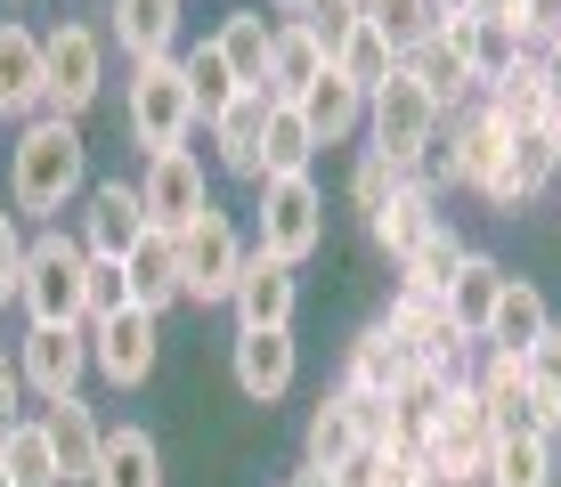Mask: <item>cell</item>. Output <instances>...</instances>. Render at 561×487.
I'll use <instances>...</instances> for the list:
<instances>
[{
  "label": "cell",
  "instance_id": "obj_38",
  "mask_svg": "<svg viewBox=\"0 0 561 487\" xmlns=\"http://www.w3.org/2000/svg\"><path fill=\"white\" fill-rule=\"evenodd\" d=\"M309 154H318V139H309L301 106H268V130H261V171L277 179V171H309Z\"/></svg>",
  "mask_w": 561,
  "mask_h": 487
},
{
  "label": "cell",
  "instance_id": "obj_48",
  "mask_svg": "<svg viewBox=\"0 0 561 487\" xmlns=\"http://www.w3.org/2000/svg\"><path fill=\"white\" fill-rule=\"evenodd\" d=\"M375 479H382V455H375V447H358V455L334 472V487H375Z\"/></svg>",
  "mask_w": 561,
  "mask_h": 487
},
{
  "label": "cell",
  "instance_id": "obj_9",
  "mask_svg": "<svg viewBox=\"0 0 561 487\" xmlns=\"http://www.w3.org/2000/svg\"><path fill=\"white\" fill-rule=\"evenodd\" d=\"M16 374H25L33 398H73L90 374V325H25V341H16Z\"/></svg>",
  "mask_w": 561,
  "mask_h": 487
},
{
  "label": "cell",
  "instance_id": "obj_46",
  "mask_svg": "<svg viewBox=\"0 0 561 487\" xmlns=\"http://www.w3.org/2000/svg\"><path fill=\"white\" fill-rule=\"evenodd\" d=\"M375 487H432V463H423V447H399V455H382V479Z\"/></svg>",
  "mask_w": 561,
  "mask_h": 487
},
{
  "label": "cell",
  "instance_id": "obj_10",
  "mask_svg": "<svg viewBox=\"0 0 561 487\" xmlns=\"http://www.w3.org/2000/svg\"><path fill=\"white\" fill-rule=\"evenodd\" d=\"M139 204H147V228H163V236L196 228V211H211V179H204V163H196L187 147H171V154H147Z\"/></svg>",
  "mask_w": 561,
  "mask_h": 487
},
{
  "label": "cell",
  "instance_id": "obj_2",
  "mask_svg": "<svg viewBox=\"0 0 561 487\" xmlns=\"http://www.w3.org/2000/svg\"><path fill=\"white\" fill-rule=\"evenodd\" d=\"M82 285H90V252L66 228L25 236V277H16V309L25 325H82Z\"/></svg>",
  "mask_w": 561,
  "mask_h": 487
},
{
  "label": "cell",
  "instance_id": "obj_52",
  "mask_svg": "<svg viewBox=\"0 0 561 487\" xmlns=\"http://www.w3.org/2000/svg\"><path fill=\"white\" fill-rule=\"evenodd\" d=\"M294 487H334V472H309V463H301V472H294Z\"/></svg>",
  "mask_w": 561,
  "mask_h": 487
},
{
  "label": "cell",
  "instance_id": "obj_27",
  "mask_svg": "<svg viewBox=\"0 0 561 487\" xmlns=\"http://www.w3.org/2000/svg\"><path fill=\"white\" fill-rule=\"evenodd\" d=\"M268 42H277V25H261V9H237L220 33H211V49L228 57L237 90H268Z\"/></svg>",
  "mask_w": 561,
  "mask_h": 487
},
{
  "label": "cell",
  "instance_id": "obj_43",
  "mask_svg": "<svg viewBox=\"0 0 561 487\" xmlns=\"http://www.w3.org/2000/svg\"><path fill=\"white\" fill-rule=\"evenodd\" d=\"M520 366H529V390L561 415V325H546V334L529 341V358H520Z\"/></svg>",
  "mask_w": 561,
  "mask_h": 487
},
{
  "label": "cell",
  "instance_id": "obj_39",
  "mask_svg": "<svg viewBox=\"0 0 561 487\" xmlns=\"http://www.w3.org/2000/svg\"><path fill=\"white\" fill-rule=\"evenodd\" d=\"M180 73H187V97H196V123H211V114L237 97V73H228V57L211 49V42H196L180 57Z\"/></svg>",
  "mask_w": 561,
  "mask_h": 487
},
{
  "label": "cell",
  "instance_id": "obj_1",
  "mask_svg": "<svg viewBox=\"0 0 561 487\" xmlns=\"http://www.w3.org/2000/svg\"><path fill=\"white\" fill-rule=\"evenodd\" d=\"M82 171H90V147L73 123H57V114H33L25 130H16V163H9V195L25 220H57V211L82 195Z\"/></svg>",
  "mask_w": 561,
  "mask_h": 487
},
{
  "label": "cell",
  "instance_id": "obj_42",
  "mask_svg": "<svg viewBox=\"0 0 561 487\" xmlns=\"http://www.w3.org/2000/svg\"><path fill=\"white\" fill-rule=\"evenodd\" d=\"M301 25H309V42L325 49V66H334V57H342V42L358 33V0H318V9H309Z\"/></svg>",
  "mask_w": 561,
  "mask_h": 487
},
{
  "label": "cell",
  "instance_id": "obj_25",
  "mask_svg": "<svg viewBox=\"0 0 561 487\" xmlns=\"http://www.w3.org/2000/svg\"><path fill=\"white\" fill-rule=\"evenodd\" d=\"M553 179V147H546V130H513V147H505V171L489 179V204L496 211H520V204H537Z\"/></svg>",
  "mask_w": 561,
  "mask_h": 487
},
{
  "label": "cell",
  "instance_id": "obj_24",
  "mask_svg": "<svg viewBox=\"0 0 561 487\" xmlns=\"http://www.w3.org/2000/svg\"><path fill=\"white\" fill-rule=\"evenodd\" d=\"M114 42H123L130 66L171 57L180 49V0H114Z\"/></svg>",
  "mask_w": 561,
  "mask_h": 487
},
{
  "label": "cell",
  "instance_id": "obj_4",
  "mask_svg": "<svg viewBox=\"0 0 561 487\" xmlns=\"http://www.w3.org/2000/svg\"><path fill=\"white\" fill-rule=\"evenodd\" d=\"M99 90H106V49H99V33H90L82 16H66L57 33H42V114L82 123V114L99 106Z\"/></svg>",
  "mask_w": 561,
  "mask_h": 487
},
{
  "label": "cell",
  "instance_id": "obj_20",
  "mask_svg": "<svg viewBox=\"0 0 561 487\" xmlns=\"http://www.w3.org/2000/svg\"><path fill=\"white\" fill-rule=\"evenodd\" d=\"M553 325V309H546V292H537L529 277H505L496 285V309H489V325H480V341L489 349H513V358H529V341Z\"/></svg>",
  "mask_w": 561,
  "mask_h": 487
},
{
  "label": "cell",
  "instance_id": "obj_51",
  "mask_svg": "<svg viewBox=\"0 0 561 487\" xmlns=\"http://www.w3.org/2000/svg\"><path fill=\"white\" fill-rule=\"evenodd\" d=\"M480 0H432V16H472Z\"/></svg>",
  "mask_w": 561,
  "mask_h": 487
},
{
  "label": "cell",
  "instance_id": "obj_14",
  "mask_svg": "<svg viewBox=\"0 0 561 487\" xmlns=\"http://www.w3.org/2000/svg\"><path fill=\"white\" fill-rule=\"evenodd\" d=\"M139 236H147L139 187H123V179L90 187V204H82V252H90V260H130V244H139Z\"/></svg>",
  "mask_w": 561,
  "mask_h": 487
},
{
  "label": "cell",
  "instance_id": "obj_50",
  "mask_svg": "<svg viewBox=\"0 0 561 487\" xmlns=\"http://www.w3.org/2000/svg\"><path fill=\"white\" fill-rule=\"evenodd\" d=\"M546 147H553V171H561V106L546 114Z\"/></svg>",
  "mask_w": 561,
  "mask_h": 487
},
{
  "label": "cell",
  "instance_id": "obj_34",
  "mask_svg": "<svg viewBox=\"0 0 561 487\" xmlns=\"http://www.w3.org/2000/svg\"><path fill=\"white\" fill-rule=\"evenodd\" d=\"M496 285H505V268H496L489 252H472V260L456 268V285H448V317H456V334H472V341H480V325H489V309H496Z\"/></svg>",
  "mask_w": 561,
  "mask_h": 487
},
{
  "label": "cell",
  "instance_id": "obj_15",
  "mask_svg": "<svg viewBox=\"0 0 561 487\" xmlns=\"http://www.w3.org/2000/svg\"><path fill=\"white\" fill-rule=\"evenodd\" d=\"M228 374L253 406H277L285 390L301 382V358H294V334H237L228 341Z\"/></svg>",
  "mask_w": 561,
  "mask_h": 487
},
{
  "label": "cell",
  "instance_id": "obj_29",
  "mask_svg": "<svg viewBox=\"0 0 561 487\" xmlns=\"http://www.w3.org/2000/svg\"><path fill=\"white\" fill-rule=\"evenodd\" d=\"M351 455H358V422H351V406H342V390H334V398H318V406H309L301 463H309V472H342Z\"/></svg>",
  "mask_w": 561,
  "mask_h": 487
},
{
  "label": "cell",
  "instance_id": "obj_6",
  "mask_svg": "<svg viewBox=\"0 0 561 487\" xmlns=\"http://www.w3.org/2000/svg\"><path fill=\"white\" fill-rule=\"evenodd\" d=\"M439 123H448V114L432 106V90H423L408 66L382 90H366V130H375V154H391V163H423L432 139H439Z\"/></svg>",
  "mask_w": 561,
  "mask_h": 487
},
{
  "label": "cell",
  "instance_id": "obj_31",
  "mask_svg": "<svg viewBox=\"0 0 561 487\" xmlns=\"http://www.w3.org/2000/svg\"><path fill=\"white\" fill-rule=\"evenodd\" d=\"M399 66H408L423 90H432V106H439V114H456V106H463V90H472V66H463V49H456V42H439V33H432L423 49H408Z\"/></svg>",
  "mask_w": 561,
  "mask_h": 487
},
{
  "label": "cell",
  "instance_id": "obj_3",
  "mask_svg": "<svg viewBox=\"0 0 561 487\" xmlns=\"http://www.w3.org/2000/svg\"><path fill=\"white\" fill-rule=\"evenodd\" d=\"M489 398L472 390V374L448 382V398H439V422L423 431V463H432V487H480V472H489Z\"/></svg>",
  "mask_w": 561,
  "mask_h": 487
},
{
  "label": "cell",
  "instance_id": "obj_5",
  "mask_svg": "<svg viewBox=\"0 0 561 487\" xmlns=\"http://www.w3.org/2000/svg\"><path fill=\"white\" fill-rule=\"evenodd\" d=\"M325 244V195L309 171H277V179H261V252L285 268H301L309 252Z\"/></svg>",
  "mask_w": 561,
  "mask_h": 487
},
{
  "label": "cell",
  "instance_id": "obj_44",
  "mask_svg": "<svg viewBox=\"0 0 561 487\" xmlns=\"http://www.w3.org/2000/svg\"><path fill=\"white\" fill-rule=\"evenodd\" d=\"M472 390L480 398H513V390H529V366H520L513 349H489V366L472 374Z\"/></svg>",
  "mask_w": 561,
  "mask_h": 487
},
{
  "label": "cell",
  "instance_id": "obj_55",
  "mask_svg": "<svg viewBox=\"0 0 561 487\" xmlns=\"http://www.w3.org/2000/svg\"><path fill=\"white\" fill-rule=\"evenodd\" d=\"M0 487H9V472H0Z\"/></svg>",
  "mask_w": 561,
  "mask_h": 487
},
{
  "label": "cell",
  "instance_id": "obj_11",
  "mask_svg": "<svg viewBox=\"0 0 561 487\" xmlns=\"http://www.w3.org/2000/svg\"><path fill=\"white\" fill-rule=\"evenodd\" d=\"M154 358H163V317H147V309H123V317L90 325V366L114 390H139L154 374Z\"/></svg>",
  "mask_w": 561,
  "mask_h": 487
},
{
  "label": "cell",
  "instance_id": "obj_45",
  "mask_svg": "<svg viewBox=\"0 0 561 487\" xmlns=\"http://www.w3.org/2000/svg\"><path fill=\"white\" fill-rule=\"evenodd\" d=\"M16 277H25V236H16V211H0V301H16Z\"/></svg>",
  "mask_w": 561,
  "mask_h": 487
},
{
  "label": "cell",
  "instance_id": "obj_54",
  "mask_svg": "<svg viewBox=\"0 0 561 487\" xmlns=\"http://www.w3.org/2000/svg\"><path fill=\"white\" fill-rule=\"evenodd\" d=\"M480 16H513V0H480Z\"/></svg>",
  "mask_w": 561,
  "mask_h": 487
},
{
  "label": "cell",
  "instance_id": "obj_35",
  "mask_svg": "<svg viewBox=\"0 0 561 487\" xmlns=\"http://www.w3.org/2000/svg\"><path fill=\"white\" fill-rule=\"evenodd\" d=\"M489 106L505 114V130H546L553 97H546V73H537V57H520L505 82H489Z\"/></svg>",
  "mask_w": 561,
  "mask_h": 487
},
{
  "label": "cell",
  "instance_id": "obj_16",
  "mask_svg": "<svg viewBox=\"0 0 561 487\" xmlns=\"http://www.w3.org/2000/svg\"><path fill=\"white\" fill-rule=\"evenodd\" d=\"M268 106H277L268 90H237L220 114H211V147H220V163L237 171V179H253V187L268 179V171H261V130H268Z\"/></svg>",
  "mask_w": 561,
  "mask_h": 487
},
{
  "label": "cell",
  "instance_id": "obj_12",
  "mask_svg": "<svg viewBox=\"0 0 561 487\" xmlns=\"http://www.w3.org/2000/svg\"><path fill=\"white\" fill-rule=\"evenodd\" d=\"M228 309H237V334H294V309H301V285L285 260H268V252H244V277L228 292Z\"/></svg>",
  "mask_w": 561,
  "mask_h": 487
},
{
  "label": "cell",
  "instance_id": "obj_19",
  "mask_svg": "<svg viewBox=\"0 0 561 487\" xmlns=\"http://www.w3.org/2000/svg\"><path fill=\"white\" fill-rule=\"evenodd\" d=\"M294 106H301V123H309V139H318V147H342V139H358V130H366V90H351L334 66H325Z\"/></svg>",
  "mask_w": 561,
  "mask_h": 487
},
{
  "label": "cell",
  "instance_id": "obj_26",
  "mask_svg": "<svg viewBox=\"0 0 561 487\" xmlns=\"http://www.w3.org/2000/svg\"><path fill=\"white\" fill-rule=\"evenodd\" d=\"M90 487H163V447H154V431H139V422L106 431V447H99V472H90Z\"/></svg>",
  "mask_w": 561,
  "mask_h": 487
},
{
  "label": "cell",
  "instance_id": "obj_21",
  "mask_svg": "<svg viewBox=\"0 0 561 487\" xmlns=\"http://www.w3.org/2000/svg\"><path fill=\"white\" fill-rule=\"evenodd\" d=\"M0 114L16 123L42 114V33L33 25H0Z\"/></svg>",
  "mask_w": 561,
  "mask_h": 487
},
{
  "label": "cell",
  "instance_id": "obj_40",
  "mask_svg": "<svg viewBox=\"0 0 561 487\" xmlns=\"http://www.w3.org/2000/svg\"><path fill=\"white\" fill-rule=\"evenodd\" d=\"M415 179V163H391V154H375L366 147V163H358V179H351V195H358V211L375 220L382 204H391V187H408Z\"/></svg>",
  "mask_w": 561,
  "mask_h": 487
},
{
  "label": "cell",
  "instance_id": "obj_33",
  "mask_svg": "<svg viewBox=\"0 0 561 487\" xmlns=\"http://www.w3.org/2000/svg\"><path fill=\"white\" fill-rule=\"evenodd\" d=\"M0 472H9V487H66V472H57V447L42 431V415H25L9 431V447H0Z\"/></svg>",
  "mask_w": 561,
  "mask_h": 487
},
{
  "label": "cell",
  "instance_id": "obj_53",
  "mask_svg": "<svg viewBox=\"0 0 561 487\" xmlns=\"http://www.w3.org/2000/svg\"><path fill=\"white\" fill-rule=\"evenodd\" d=\"M277 9H285V16H309V9H318V0H277Z\"/></svg>",
  "mask_w": 561,
  "mask_h": 487
},
{
  "label": "cell",
  "instance_id": "obj_49",
  "mask_svg": "<svg viewBox=\"0 0 561 487\" xmlns=\"http://www.w3.org/2000/svg\"><path fill=\"white\" fill-rule=\"evenodd\" d=\"M537 57V73H546V97L561 106V42H546V49H529Z\"/></svg>",
  "mask_w": 561,
  "mask_h": 487
},
{
  "label": "cell",
  "instance_id": "obj_18",
  "mask_svg": "<svg viewBox=\"0 0 561 487\" xmlns=\"http://www.w3.org/2000/svg\"><path fill=\"white\" fill-rule=\"evenodd\" d=\"M42 431H49V447H57V472H66V487L99 472L106 422H99V415L82 406V390H73V398H49V406H42Z\"/></svg>",
  "mask_w": 561,
  "mask_h": 487
},
{
  "label": "cell",
  "instance_id": "obj_28",
  "mask_svg": "<svg viewBox=\"0 0 561 487\" xmlns=\"http://www.w3.org/2000/svg\"><path fill=\"white\" fill-rule=\"evenodd\" d=\"M318 73H325V49L309 42V25H301V16H294V25H277V42H268V97L294 106Z\"/></svg>",
  "mask_w": 561,
  "mask_h": 487
},
{
  "label": "cell",
  "instance_id": "obj_37",
  "mask_svg": "<svg viewBox=\"0 0 561 487\" xmlns=\"http://www.w3.org/2000/svg\"><path fill=\"white\" fill-rule=\"evenodd\" d=\"M334 73H342V82H351V90H382V82H391V73H399V49H391V42H382V33L366 25V16H358V33H351V42H342Z\"/></svg>",
  "mask_w": 561,
  "mask_h": 487
},
{
  "label": "cell",
  "instance_id": "obj_36",
  "mask_svg": "<svg viewBox=\"0 0 561 487\" xmlns=\"http://www.w3.org/2000/svg\"><path fill=\"white\" fill-rule=\"evenodd\" d=\"M358 16H366V25H375L399 57L423 49V42H432V25H439V16H432V0H358Z\"/></svg>",
  "mask_w": 561,
  "mask_h": 487
},
{
  "label": "cell",
  "instance_id": "obj_47",
  "mask_svg": "<svg viewBox=\"0 0 561 487\" xmlns=\"http://www.w3.org/2000/svg\"><path fill=\"white\" fill-rule=\"evenodd\" d=\"M16 422H25V374H16V366L0 358V447H9Z\"/></svg>",
  "mask_w": 561,
  "mask_h": 487
},
{
  "label": "cell",
  "instance_id": "obj_23",
  "mask_svg": "<svg viewBox=\"0 0 561 487\" xmlns=\"http://www.w3.org/2000/svg\"><path fill=\"white\" fill-rule=\"evenodd\" d=\"M408 366H415V358H408V341H399L391 325L375 317V325H366V334L351 341V366H342V390H366V398H391V390L408 382Z\"/></svg>",
  "mask_w": 561,
  "mask_h": 487
},
{
  "label": "cell",
  "instance_id": "obj_22",
  "mask_svg": "<svg viewBox=\"0 0 561 487\" xmlns=\"http://www.w3.org/2000/svg\"><path fill=\"white\" fill-rule=\"evenodd\" d=\"M432 228H448V220H439V195L408 179V187H391V204H382L375 220H366V236L391 252V260H408V252H415L423 236H432Z\"/></svg>",
  "mask_w": 561,
  "mask_h": 487
},
{
  "label": "cell",
  "instance_id": "obj_13",
  "mask_svg": "<svg viewBox=\"0 0 561 487\" xmlns=\"http://www.w3.org/2000/svg\"><path fill=\"white\" fill-rule=\"evenodd\" d=\"M505 147H513V130H505V114L480 97V106H463L456 114V130L439 139V154H448V171H456V187H480L489 195V179L505 171Z\"/></svg>",
  "mask_w": 561,
  "mask_h": 487
},
{
  "label": "cell",
  "instance_id": "obj_41",
  "mask_svg": "<svg viewBox=\"0 0 561 487\" xmlns=\"http://www.w3.org/2000/svg\"><path fill=\"white\" fill-rule=\"evenodd\" d=\"M123 309H130V277H123V260H90V285H82V325L123 317Z\"/></svg>",
  "mask_w": 561,
  "mask_h": 487
},
{
  "label": "cell",
  "instance_id": "obj_17",
  "mask_svg": "<svg viewBox=\"0 0 561 487\" xmlns=\"http://www.w3.org/2000/svg\"><path fill=\"white\" fill-rule=\"evenodd\" d=\"M123 277H130V309H147V317H163L171 301H187V285H180V236L147 228V236L130 244Z\"/></svg>",
  "mask_w": 561,
  "mask_h": 487
},
{
  "label": "cell",
  "instance_id": "obj_32",
  "mask_svg": "<svg viewBox=\"0 0 561 487\" xmlns=\"http://www.w3.org/2000/svg\"><path fill=\"white\" fill-rule=\"evenodd\" d=\"M480 487H553V439H496L489 447V472H480Z\"/></svg>",
  "mask_w": 561,
  "mask_h": 487
},
{
  "label": "cell",
  "instance_id": "obj_8",
  "mask_svg": "<svg viewBox=\"0 0 561 487\" xmlns=\"http://www.w3.org/2000/svg\"><path fill=\"white\" fill-rule=\"evenodd\" d=\"M244 277V236L228 211H196V228H180V285L196 309H220Z\"/></svg>",
  "mask_w": 561,
  "mask_h": 487
},
{
  "label": "cell",
  "instance_id": "obj_7",
  "mask_svg": "<svg viewBox=\"0 0 561 487\" xmlns=\"http://www.w3.org/2000/svg\"><path fill=\"white\" fill-rule=\"evenodd\" d=\"M187 130H196V97H187L180 57L130 66V139L147 154H171V147H187Z\"/></svg>",
  "mask_w": 561,
  "mask_h": 487
},
{
  "label": "cell",
  "instance_id": "obj_30",
  "mask_svg": "<svg viewBox=\"0 0 561 487\" xmlns=\"http://www.w3.org/2000/svg\"><path fill=\"white\" fill-rule=\"evenodd\" d=\"M463 260H472V244H456V228H432V236H423L408 260H399V268H408V285H399V292L448 301V285H456V268H463Z\"/></svg>",
  "mask_w": 561,
  "mask_h": 487
}]
</instances>
